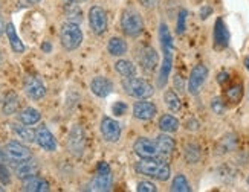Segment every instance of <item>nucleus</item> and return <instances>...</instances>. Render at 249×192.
Masks as SVG:
<instances>
[{"label": "nucleus", "mask_w": 249, "mask_h": 192, "mask_svg": "<svg viewBox=\"0 0 249 192\" xmlns=\"http://www.w3.org/2000/svg\"><path fill=\"white\" fill-rule=\"evenodd\" d=\"M135 171L138 174H142L151 178H156L159 181H167L171 176V169L168 163L164 160H159L158 157H144L135 165Z\"/></svg>", "instance_id": "1"}, {"label": "nucleus", "mask_w": 249, "mask_h": 192, "mask_svg": "<svg viewBox=\"0 0 249 192\" xmlns=\"http://www.w3.org/2000/svg\"><path fill=\"white\" fill-rule=\"evenodd\" d=\"M60 41L61 46L66 50H75L83 43V31L78 23L75 21H66L61 25L60 29Z\"/></svg>", "instance_id": "2"}, {"label": "nucleus", "mask_w": 249, "mask_h": 192, "mask_svg": "<svg viewBox=\"0 0 249 192\" xmlns=\"http://www.w3.org/2000/svg\"><path fill=\"white\" fill-rule=\"evenodd\" d=\"M123 89L128 96H133L138 99H147L150 96H153L155 87L144 78H124Z\"/></svg>", "instance_id": "3"}, {"label": "nucleus", "mask_w": 249, "mask_h": 192, "mask_svg": "<svg viewBox=\"0 0 249 192\" xmlns=\"http://www.w3.org/2000/svg\"><path fill=\"white\" fill-rule=\"evenodd\" d=\"M121 29L127 37H139L144 31L142 17L135 9H124L121 14Z\"/></svg>", "instance_id": "4"}, {"label": "nucleus", "mask_w": 249, "mask_h": 192, "mask_svg": "<svg viewBox=\"0 0 249 192\" xmlns=\"http://www.w3.org/2000/svg\"><path fill=\"white\" fill-rule=\"evenodd\" d=\"M84 146H86V136L84 130L80 125H73L69 131L68 136V149L69 153L73 154L75 157H81L84 153Z\"/></svg>", "instance_id": "5"}, {"label": "nucleus", "mask_w": 249, "mask_h": 192, "mask_svg": "<svg viewBox=\"0 0 249 192\" xmlns=\"http://www.w3.org/2000/svg\"><path fill=\"white\" fill-rule=\"evenodd\" d=\"M89 25H90V29L95 35H103L106 32V29H107V14L101 6L93 5L89 9Z\"/></svg>", "instance_id": "6"}, {"label": "nucleus", "mask_w": 249, "mask_h": 192, "mask_svg": "<svg viewBox=\"0 0 249 192\" xmlns=\"http://www.w3.org/2000/svg\"><path fill=\"white\" fill-rule=\"evenodd\" d=\"M208 78V69L207 66L203 64H197L194 66L191 73H190V78H188V93L190 95H199L200 89L203 87L205 81Z\"/></svg>", "instance_id": "7"}, {"label": "nucleus", "mask_w": 249, "mask_h": 192, "mask_svg": "<svg viewBox=\"0 0 249 192\" xmlns=\"http://www.w3.org/2000/svg\"><path fill=\"white\" fill-rule=\"evenodd\" d=\"M100 130H101V134L104 137L106 142H110V144H115L120 141L121 137V125L118 121L112 119L109 116H104L101 119V124H100Z\"/></svg>", "instance_id": "8"}, {"label": "nucleus", "mask_w": 249, "mask_h": 192, "mask_svg": "<svg viewBox=\"0 0 249 192\" xmlns=\"http://www.w3.org/2000/svg\"><path fill=\"white\" fill-rule=\"evenodd\" d=\"M23 90L26 93V96L32 101H40L45 98L46 95V87L43 81L37 77H26L23 81Z\"/></svg>", "instance_id": "9"}, {"label": "nucleus", "mask_w": 249, "mask_h": 192, "mask_svg": "<svg viewBox=\"0 0 249 192\" xmlns=\"http://www.w3.org/2000/svg\"><path fill=\"white\" fill-rule=\"evenodd\" d=\"M5 153H6V157L11 160V162H14V163L23 162V160H28V159L32 157L31 149L26 145L20 144L17 141L8 142L6 146H5Z\"/></svg>", "instance_id": "10"}, {"label": "nucleus", "mask_w": 249, "mask_h": 192, "mask_svg": "<svg viewBox=\"0 0 249 192\" xmlns=\"http://www.w3.org/2000/svg\"><path fill=\"white\" fill-rule=\"evenodd\" d=\"M158 63H159V55L155 48L151 46H144L139 52V64L142 67L144 72L151 73L155 72V69L158 67Z\"/></svg>", "instance_id": "11"}, {"label": "nucleus", "mask_w": 249, "mask_h": 192, "mask_svg": "<svg viewBox=\"0 0 249 192\" xmlns=\"http://www.w3.org/2000/svg\"><path fill=\"white\" fill-rule=\"evenodd\" d=\"M36 142L37 145L48 153H53L57 149V141L53 134L49 131L46 125H40L36 130Z\"/></svg>", "instance_id": "12"}, {"label": "nucleus", "mask_w": 249, "mask_h": 192, "mask_svg": "<svg viewBox=\"0 0 249 192\" xmlns=\"http://www.w3.org/2000/svg\"><path fill=\"white\" fill-rule=\"evenodd\" d=\"M133 151L139 156V157H158L159 148L156 145V141H151V139L147 137H139L136 139V142L133 144Z\"/></svg>", "instance_id": "13"}, {"label": "nucleus", "mask_w": 249, "mask_h": 192, "mask_svg": "<svg viewBox=\"0 0 249 192\" xmlns=\"http://www.w3.org/2000/svg\"><path fill=\"white\" fill-rule=\"evenodd\" d=\"M158 113V109L153 102L145 101V99H139L133 105V116L138 121H150L153 119Z\"/></svg>", "instance_id": "14"}, {"label": "nucleus", "mask_w": 249, "mask_h": 192, "mask_svg": "<svg viewBox=\"0 0 249 192\" xmlns=\"http://www.w3.org/2000/svg\"><path fill=\"white\" fill-rule=\"evenodd\" d=\"M230 45V31L226 28L222 17H219L214 23V48L225 49Z\"/></svg>", "instance_id": "15"}, {"label": "nucleus", "mask_w": 249, "mask_h": 192, "mask_svg": "<svg viewBox=\"0 0 249 192\" xmlns=\"http://www.w3.org/2000/svg\"><path fill=\"white\" fill-rule=\"evenodd\" d=\"M113 90V84L110 80L104 77H96L90 81V92L98 98H107Z\"/></svg>", "instance_id": "16"}, {"label": "nucleus", "mask_w": 249, "mask_h": 192, "mask_svg": "<svg viewBox=\"0 0 249 192\" xmlns=\"http://www.w3.org/2000/svg\"><path fill=\"white\" fill-rule=\"evenodd\" d=\"M162 52H164V60H162L159 75H158V87L160 89L165 87L171 67H173V50H162Z\"/></svg>", "instance_id": "17"}, {"label": "nucleus", "mask_w": 249, "mask_h": 192, "mask_svg": "<svg viewBox=\"0 0 249 192\" xmlns=\"http://www.w3.org/2000/svg\"><path fill=\"white\" fill-rule=\"evenodd\" d=\"M14 173L17 176V178L20 180H26L32 176H37L38 174V165L34 162V160H23V162H18L16 163V168H14Z\"/></svg>", "instance_id": "18"}, {"label": "nucleus", "mask_w": 249, "mask_h": 192, "mask_svg": "<svg viewBox=\"0 0 249 192\" xmlns=\"http://www.w3.org/2000/svg\"><path fill=\"white\" fill-rule=\"evenodd\" d=\"M21 189L25 192H48L51 188L45 178H41L38 176H32V177L23 180V188Z\"/></svg>", "instance_id": "19"}, {"label": "nucleus", "mask_w": 249, "mask_h": 192, "mask_svg": "<svg viewBox=\"0 0 249 192\" xmlns=\"http://www.w3.org/2000/svg\"><path fill=\"white\" fill-rule=\"evenodd\" d=\"M5 34L8 37V41L11 45V49H13L16 53H23L25 52V45L23 41L20 40V37L17 35V31H16V26L13 23H8L6 28H5Z\"/></svg>", "instance_id": "20"}, {"label": "nucleus", "mask_w": 249, "mask_h": 192, "mask_svg": "<svg viewBox=\"0 0 249 192\" xmlns=\"http://www.w3.org/2000/svg\"><path fill=\"white\" fill-rule=\"evenodd\" d=\"M156 145L159 148V153L160 154H165V156L171 154L173 151H175V148H176L175 139L170 136V133H164V131H162L156 137Z\"/></svg>", "instance_id": "21"}, {"label": "nucleus", "mask_w": 249, "mask_h": 192, "mask_svg": "<svg viewBox=\"0 0 249 192\" xmlns=\"http://www.w3.org/2000/svg\"><path fill=\"white\" fill-rule=\"evenodd\" d=\"M11 130L14 131V134L21 139V141L25 142H36V131L32 130V128H29V125H25V124H11Z\"/></svg>", "instance_id": "22"}, {"label": "nucleus", "mask_w": 249, "mask_h": 192, "mask_svg": "<svg viewBox=\"0 0 249 192\" xmlns=\"http://www.w3.org/2000/svg\"><path fill=\"white\" fill-rule=\"evenodd\" d=\"M20 107V99H18V95L14 92H8L3 98V104H2V112L5 116H11L14 114Z\"/></svg>", "instance_id": "23"}, {"label": "nucleus", "mask_w": 249, "mask_h": 192, "mask_svg": "<svg viewBox=\"0 0 249 192\" xmlns=\"http://www.w3.org/2000/svg\"><path fill=\"white\" fill-rule=\"evenodd\" d=\"M107 52L110 53L112 57H123L127 52V43L121 37H112L107 43Z\"/></svg>", "instance_id": "24"}, {"label": "nucleus", "mask_w": 249, "mask_h": 192, "mask_svg": "<svg viewBox=\"0 0 249 192\" xmlns=\"http://www.w3.org/2000/svg\"><path fill=\"white\" fill-rule=\"evenodd\" d=\"M40 119H41V114L37 109H34V107H26L25 110H21L18 113V121L25 125H29V127L40 122Z\"/></svg>", "instance_id": "25"}, {"label": "nucleus", "mask_w": 249, "mask_h": 192, "mask_svg": "<svg viewBox=\"0 0 249 192\" xmlns=\"http://www.w3.org/2000/svg\"><path fill=\"white\" fill-rule=\"evenodd\" d=\"M110 188H112V173L110 174H96V177L90 183V189L98 191V192L110 191Z\"/></svg>", "instance_id": "26"}, {"label": "nucleus", "mask_w": 249, "mask_h": 192, "mask_svg": "<svg viewBox=\"0 0 249 192\" xmlns=\"http://www.w3.org/2000/svg\"><path fill=\"white\" fill-rule=\"evenodd\" d=\"M115 70L118 75H121L123 78H133L136 77V67L132 61L128 60H118L115 63Z\"/></svg>", "instance_id": "27"}, {"label": "nucleus", "mask_w": 249, "mask_h": 192, "mask_svg": "<svg viewBox=\"0 0 249 192\" xmlns=\"http://www.w3.org/2000/svg\"><path fill=\"white\" fill-rule=\"evenodd\" d=\"M200 148L197 144H194V142H190L185 145V148H183V157H185L187 160V163L190 165H194V163H197L199 160H200Z\"/></svg>", "instance_id": "28"}, {"label": "nucleus", "mask_w": 249, "mask_h": 192, "mask_svg": "<svg viewBox=\"0 0 249 192\" xmlns=\"http://www.w3.org/2000/svg\"><path fill=\"white\" fill-rule=\"evenodd\" d=\"M159 128L164 133H175V131H178V128H179L178 117H175L173 114H164V116H160V119H159Z\"/></svg>", "instance_id": "29"}, {"label": "nucleus", "mask_w": 249, "mask_h": 192, "mask_svg": "<svg viewBox=\"0 0 249 192\" xmlns=\"http://www.w3.org/2000/svg\"><path fill=\"white\" fill-rule=\"evenodd\" d=\"M164 102L167 105V109L170 112H180L182 110V102H180V98L176 95V92H173V90H167L164 93Z\"/></svg>", "instance_id": "30"}, {"label": "nucleus", "mask_w": 249, "mask_h": 192, "mask_svg": "<svg viewBox=\"0 0 249 192\" xmlns=\"http://www.w3.org/2000/svg\"><path fill=\"white\" fill-rule=\"evenodd\" d=\"M159 41H160L162 50H173V37L165 23L159 25Z\"/></svg>", "instance_id": "31"}, {"label": "nucleus", "mask_w": 249, "mask_h": 192, "mask_svg": "<svg viewBox=\"0 0 249 192\" xmlns=\"http://www.w3.org/2000/svg\"><path fill=\"white\" fill-rule=\"evenodd\" d=\"M237 146V139L234 134H226L220 139V142L217 145V153L219 154H225V153H230L234 151Z\"/></svg>", "instance_id": "32"}, {"label": "nucleus", "mask_w": 249, "mask_h": 192, "mask_svg": "<svg viewBox=\"0 0 249 192\" xmlns=\"http://www.w3.org/2000/svg\"><path fill=\"white\" fill-rule=\"evenodd\" d=\"M173 192H191V186L188 183L187 177L183 174H178L175 178H173V183L170 188Z\"/></svg>", "instance_id": "33"}, {"label": "nucleus", "mask_w": 249, "mask_h": 192, "mask_svg": "<svg viewBox=\"0 0 249 192\" xmlns=\"http://www.w3.org/2000/svg\"><path fill=\"white\" fill-rule=\"evenodd\" d=\"M226 98H228V101L232 102V104L240 102L242 98H243V87H242V84H235V85H232V87H230L228 90H226Z\"/></svg>", "instance_id": "34"}, {"label": "nucleus", "mask_w": 249, "mask_h": 192, "mask_svg": "<svg viewBox=\"0 0 249 192\" xmlns=\"http://www.w3.org/2000/svg\"><path fill=\"white\" fill-rule=\"evenodd\" d=\"M187 16H188V11L187 9H180L179 11L178 23H176V32H178V35H182L183 32H185V29H187Z\"/></svg>", "instance_id": "35"}, {"label": "nucleus", "mask_w": 249, "mask_h": 192, "mask_svg": "<svg viewBox=\"0 0 249 192\" xmlns=\"http://www.w3.org/2000/svg\"><path fill=\"white\" fill-rule=\"evenodd\" d=\"M0 183L3 186H8L11 183V173L3 162H0Z\"/></svg>", "instance_id": "36"}, {"label": "nucleus", "mask_w": 249, "mask_h": 192, "mask_svg": "<svg viewBox=\"0 0 249 192\" xmlns=\"http://www.w3.org/2000/svg\"><path fill=\"white\" fill-rule=\"evenodd\" d=\"M211 110L215 113V114H219V116H222L223 113H225V102L222 101V98H213V101H211Z\"/></svg>", "instance_id": "37"}, {"label": "nucleus", "mask_w": 249, "mask_h": 192, "mask_svg": "<svg viewBox=\"0 0 249 192\" xmlns=\"http://www.w3.org/2000/svg\"><path fill=\"white\" fill-rule=\"evenodd\" d=\"M136 191L138 192H156L158 188L155 183H151V181H139Z\"/></svg>", "instance_id": "38"}, {"label": "nucleus", "mask_w": 249, "mask_h": 192, "mask_svg": "<svg viewBox=\"0 0 249 192\" xmlns=\"http://www.w3.org/2000/svg\"><path fill=\"white\" fill-rule=\"evenodd\" d=\"M127 104L125 102H123V101H118V102H115L113 104V107H112V112H113V114H116V116H124L125 114V112H127Z\"/></svg>", "instance_id": "39"}, {"label": "nucleus", "mask_w": 249, "mask_h": 192, "mask_svg": "<svg viewBox=\"0 0 249 192\" xmlns=\"http://www.w3.org/2000/svg\"><path fill=\"white\" fill-rule=\"evenodd\" d=\"M185 128H187L188 131H197L199 128H200V124H199L197 119H194V117H191V119H188V121L185 122Z\"/></svg>", "instance_id": "40"}, {"label": "nucleus", "mask_w": 249, "mask_h": 192, "mask_svg": "<svg viewBox=\"0 0 249 192\" xmlns=\"http://www.w3.org/2000/svg\"><path fill=\"white\" fill-rule=\"evenodd\" d=\"M211 14H213V8L208 6V5H203V6L200 8V11H199V16H200L202 20H207Z\"/></svg>", "instance_id": "41"}, {"label": "nucleus", "mask_w": 249, "mask_h": 192, "mask_svg": "<svg viewBox=\"0 0 249 192\" xmlns=\"http://www.w3.org/2000/svg\"><path fill=\"white\" fill-rule=\"evenodd\" d=\"M96 174H110V166L106 162H101L96 166Z\"/></svg>", "instance_id": "42"}, {"label": "nucleus", "mask_w": 249, "mask_h": 192, "mask_svg": "<svg viewBox=\"0 0 249 192\" xmlns=\"http://www.w3.org/2000/svg\"><path fill=\"white\" fill-rule=\"evenodd\" d=\"M175 87H176V90H179V92H183V90H185V84H183V80L180 78V75H176V77H175Z\"/></svg>", "instance_id": "43"}, {"label": "nucleus", "mask_w": 249, "mask_h": 192, "mask_svg": "<svg viewBox=\"0 0 249 192\" xmlns=\"http://www.w3.org/2000/svg\"><path fill=\"white\" fill-rule=\"evenodd\" d=\"M228 80H230V73H228V72H220V73L217 75V82H219L220 85H223L225 82H228Z\"/></svg>", "instance_id": "44"}, {"label": "nucleus", "mask_w": 249, "mask_h": 192, "mask_svg": "<svg viewBox=\"0 0 249 192\" xmlns=\"http://www.w3.org/2000/svg\"><path fill=\"white\" fill-rule=\"evenodd\" d=\"M159 0H141V3H142L145 8H155L158 5Z\"/></svg>", "instance_id": "45"}, {"label": "nucleus", "mask_w": 249, "mask_h": 192, "mask_svg": "<svg viewBox=\"0 0 249 192\" xmlns=\"http://www.w3.org/2000/svg\"><path fill=\"white\" fill-rule=\"evenodd\" d=\"M5 28H6V25H5L3 17H2V11H0V35L5 34Z\"/></svg>", "instance_id": "46"}, {"label": "nucleus", "mask_w": 249, "mask_h": 192, "mask_svg": "<svg viewBox=\"0 0 249 192\" xmlns=\"http://www.w3.org/2000/svg\"><path fill=\"white\" fill-rule=\"evenodd\" d=\"M41 50H43V52H46V53H49V52L52 50L51 43H49V41H45V43H43V45H41Z\"/></svg>", "instance_id": "47"}, {"label": "nucleus", "mask_w": 249, "mask_h": 192, "mask_svg": "<svg viewBox=\"0 0 249 192\" xmlns=\"http://www.w3.org/2000/svg\"><path fill=\"white\" fill-rule=\"evenodd\" d=\"M5 159H6V153H5V151H2V149H0V162H3Z\"/></svg>", "instance_id": "48"}, {"label": "nucleus", "mask_w": 249, "mask_h": 192, "mask_svg": "<svg viewBox=\"0 0 249 192\" xmlns=\"http://www.w3.org/2000/svg\"><path fill=\"white\" fill-rule=\"evenodd\" d=\"M245 67H246V70L249 72V55L245 58Z\"/></svg>", "instance_id": "49"}, {"label": "nucleus", "mask_w": 249, "mask_h": 192, "mask_svg": "<svg viewBox=\"0 0 249 192\" xmlns=\"http://www.w3.org/2000/svg\"><path fill=\"white\" fill-rule=\"evenodd\" d=\"M28 2H29V3H32V5H37V3H40V2H41V0H28Z\"/></svg>", "instance_id": "50"}, {"label": "nucleus", "mask_w": 249, "mask_h": 192, "mask_svg": "<svg viewBox=\"0 0 249 192\" xmlns=\"http://www.w3.org/2000/svg\"><path fill=\"white\" fill-rule=\"evenodd\" d=\"M2 61H3V57H2V52H0V66H2Z\"/></svg>", "instance_id": "51"}, {"label": "nucleus", "mask_w": 249, "mask_h": 192, "mask_svg": "<svg viewBox=\"0 0 249 192\" xmlns=\"http://www.w3.org/2000/svg\"><path fill=\"white\" fill-rule=\"evenodd\" d=\"M248 185H249V176H248Z\"/></svg>", "instance_id": "52"}, {"label": "nucleus", "mask_w": 249, "mask_h": 192, "mask_svg": "<svg viewBox=\"0 0 249 192\" xmlns=\"http://www.w3.org/2000/svg\"><path fill=\"white\" fill-rule=\"evenodd\" d=\"M248 98H249V90H248Z\"/></svg>", "instance_id": "53"}, {"label": "nucleus", "mask_w": 249, "mask_h": 192, "mask_svg": "<svg viewBox=\"0 0 249 192\" xmlns=\"http://www.w3.org/2000/svg\"><path fill=\"white\" fill-rule=\"evenodd\" d=\"M0 191H3V188H0Z\"/></svg>", "instance_id": "54"}]
</instances>
